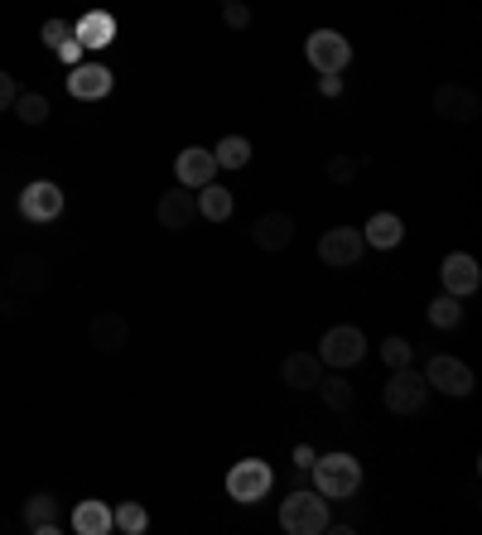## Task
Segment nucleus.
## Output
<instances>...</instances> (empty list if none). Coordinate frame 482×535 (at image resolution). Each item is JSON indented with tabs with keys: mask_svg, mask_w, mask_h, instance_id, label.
I'll return each mask as SVG.
<instances>
[{
	"mask_svg": "<svg viewBox=\"0 0 482 535\" xmlns=\"http://www.w3.org/2000/svg\"><path fill=\"white\" fill-rule=\"evenodd\" d=\"M280 526H285L290 535H323V531H333L328 497H323V492H304V487H295V492L280 502Z\"/></svg>",
	"mask_w": 482,
	"mask_h": 535,
	"instance_id": "nucleus-1",
	"label": "nucleus"
},
{
	"mask_svg": "<svg viewBox=\"0 0 482 535\" xmlns=\"http://www.w3.org/2000/svg\"><path fill=\"white\" fill-rule=\"evenodd\" d=\"M309 468H314V492H323L328 502H348L362 487V463L352 454H323Z\"/></svg>",
	"mask_w": 482,
	"mask_h": 535,
	"instance_id": "nucleus-2",
	"label": "nucleus"
},
{
	"mask_svg": "<svg viewBox=\"0 0 482 535\" xmlns=\"http://www.w3.org/2000/svg\"><path fill=\"white\" fill-rule=\"evenodd\" d=\"M367 357V333L362 328H352V323H338V328H328L319 343V362L323 367H333V372H348Z\"/></svg>",
	"mask_w": 482,
	"mask_h": 535,
	"instance_id": "nucleus-3",
	"label": "nucleus"
},
{
	"mask_svg": "<svg viewBox=\"0 0 482 535\" xmlns=\"http://www.w3.org/2000/svg\"><path fill=\"white\" fill-rule=\"evenodd\" d=\"M304 58H309V68L323 73V78H328V73L343 78V68L352 63V44L338 34V29H314V34L304 39Z\"/></svg>",
	"mask_w": 482,
	"mask_h": 535,
	"instance_id": "nucleus-4",
	"label": "nucleus"
},
{
	"mask_svg": "<svg viewBox=\"0 0 482 535\" xmlns=\"http://www.w3.org/2000/svg\"><path fill=\"white\" fill-rule=\"evenodd\" d=\"M381 396H386V410L415 415V410H425V401H429V381H425V372H415V367H391Z\"/></svg>",
	"mask_w": 482,
	"mask_h": 535,
	"instance_id": "nucleus-5",
	"label": "nucleus"
},
{
	"mask_svg": "<svg viewBox=\"0 0 482 535\" xmlns=\"http://www.w3.org/2000/svg\"><path fill=\"white\" fill-rule=\"evenodd\" d=\"M425 381H429V391H444V396H458V401L473 396V367L449 357V352H434V357H429Z\"/></svg>",
	"mask_w": 482,
	"mask_h": 535,
	"instance_id": "nucleus-6",
	"label": "nucleus"
},
{
	"mask_svg": "<svg viewBox=\"0 0 482 535\" xmlns=\"http://www.w3.org/2000/svg\"><path fill=\"white\" fill-rule=\"evenodd\" d=\"M266 492H270L266 458H241V463H232V473H227V497H232V502L251 507V502H261Z\"/></svg>",
	"mask_w": 482,
	"mask_h": 535,
	"instance_id": "nucleus-7",
	"label": "nucleus"
},
{
	"mask_svg": "<svg viewBox=\"0 0 482 535\" xmlns=\"http://www.w3.org/2000/svg\"><path fill=\"white\" fill-rule=\"evenodd\" d=\"M362 251H367V241H362V227H333V232H323L319 237V261L333 270H348L362 261Z\"/></svg>",
	"mask_w": 482,
	"mask_h": 535,
	"instance_id": "nucleus-8",
	"label": "nucleus"
},
{
	"mask_svg": "<svg viewBox=\"0 0 482 535\" xmlns=\"http://www.w3.org/2000/svg\"><path fill=\"white\" fill-rule=\"evenodd\" d=\"M439 280H444V295L468 299V295H478L482 270H478V261H473L468 251H449V256H444V266H439Z\"/></svg>",
	"mask_w": 482,
	"mask_h": 535,
	"instance_id": "nucleus-9",
	"label": "nucleus"
},
{
	"mask_svg": "<svg viewBox=\"0 0 482 535\" xmlns=\"http://www.w3.org/2000/svg\"><path fill=\"white\" fill-rule=\"evenodd\" d=\"M20 213H25L29 222H54V217L63 213V188L49 184V179H34V184L20 193Z\"/></svg>",
	"mask_w": 482,
	"mask_h": 535,
	"instance_id": "nucleus-10",
	"label": "nucleus"
},
{
	"mask_svg": "<svg viewBox=\"0 0 482 535\" xmlns=\"http://www.w3.org/2000/svg\"><path fill=\"white\" fill-rule=\"evenodd\" d=\"M174 174H179V184H184V188L213 184V179H217L213 150H203V145H184V150H179V160H174Z\"/></svg>",
	"mask_w": 482,
	"mask_h": 535,
	"instance_id": "nucleus-11",
	"label": "nucleus"
},
{
	"mask_svg": "<svg viewBox=\"0 0 482 535\" xmlns=\"http://www.w3.org/2000/svg\"><path fill=\"white\" fill-rule=\"evenodd\" d=\"M155 217H160V227H169V232H188V227H193V217H198V198H193L184 184L169 188V193H160Z\"/></svg>",
	"mask_w": 482,
	"mask_h": 535,
	"instance_id": "nucleus-12",
	"label": "nucleus"
},
{
	"mask_svg": "<svg viewBox=\"0 0 482 535\" xmlns=\"http://www.w3.org/2000/svg\"><path fill=\"white\" fill-rule=\"evenodd\" d=\"M295 217L290 213H261L256 217V227H251V241H256V246H261V251H270V256H275V251H285V246H290V241H295Z\"/></svg>",
	"mask_w": 482,
	"mask_h": 535,
	"instance_id": "nucleus-13",
	"label": "nucleus"
},
{
	"mask_svg": "<svg viewBox=\"0 0 482 535\" xmlns=\"http://www.w3.org/2000/svg\"><path fill=\"white\" fill-rule=\"evenodd\" d=\"M434 111L444 116V121H473L482 111L478 92H468V87H458V82H444L439 92H434Z\"/></svg>",
	"mask_w": 482,
	"mask_h": 535,
	"instance_id": "nucleus-14",
	"label": "nucleus"
},
{
	"mask_svg": "<svg viewBox=\"0 0 482 535\" xmlns=\"http://www.w3.org/2000/svg\"><path fill=\"white\" fill-rule=\"evenodd\" d=\"M87 338H92V348L97 352H121L126 343H131V323L121 319L116 309H102V314L92 319V328H87Z\"/></svg>",
	"mask_w": 482,
	"mask_h": 535,
	"instance_id": "nucleus-15",
	"label": "nucleus"
},
{
	"mask_svg": "<svg viewBox=\"0 0 482 535\" xmlns=\"http://www.w3.org/2000/svg\"><path fill=\"white\" fill-rule=\"evenodd\" d=\"M68 92H73L78 102H97V97L111 92V73L102 63H78V68L68 73Z\"/></svg>",
	"mask_w": 482,
	"mask_h": 535,
	"instance_id": "nucleus-16",
	"label": "nucleus"
},
{
	"mask_svg": "<svg viewBox=\"0 0 482 535\" xmlns=\"http://www.w3.org/2000/svg\"><path fill=\"white\" fill-rule=\"evenodd\" d=\"M280 376H285V386H295V391H314L319 376H323L319 352H290L285 367H280Z\"/></svg>",
	"mask_w": 482,
	"mask_h": 535,
	"instance_id": "nucleus-17",
	"label": "nucleus"
},
{
	"mask_svg": "<svg viewBox=\"0 0 482 535\" xmlns=\"http://www.w3.org/2000/svg\"><path fill=\"white\" fill-rule=\"evenodd\" d=\"M73 34H78L82 49H107L111 39H116V20H111L107 10H87L78 25H73Z\"/></svg>",
	"mask_w": 482,
	"mask_h": 535,
	"instance_id": "nucleus-18",
	"label": "nucleus"
},
{
	"mask_svg": "<svg viewBox=\"0 0 482 535\" xmlns=\"http://www.w3.org/2000/svg\"><path fill=\"white\" fill-rule=\"evenodd\" d=\"M405 237V222L396 213H372L367 217V227H362V241L376 246V251H391V246H401Z\"/></svg>",
	"mask_w": 482,
	"mask_h": 535,
	"instance_id": "nucleus-19",
	"label": "nucleus"
},
{
	"mask_svg": "<svg viewBox=\"0 0 482 535\" xmlns=\"http://www.w3.org/2000/svg\"><path fill=\"white\" fill-rule=\"evenodd\" d=\"M68 526H73L78 535H107L111 531V507H107V502H97V497H87V502H78V507H73Z\"/></svg>",
	"mask_w": 482,
	"mask_h": 535,
	"instance_id": "nucleus-20",
	"label": "nucleus"
},
{
	"mask_svg": "<svg viewBox=\"0 0 482 535\" xmlns=\"http://www.w3.org/2000/svg\"><path fill=\"white\" fill-rule=\"evenodd\" d=\"M25 526L34 535H58V502L49 492H34L25 502Z\"/></svg>",
	"mask_w": 482,
	"mask_h": 535,
	"instance_id": "nucleus-21",
	"label": "nucleus"
},
{
	"mask_svg": "<svg viewBox=\"0 0 482 535\" xmlns=\"http://www.w3.org/2000/svg\"><path fill=\"white\" fill-rule=\"evenodd\" d=\"M193 198H198V217H208V222H227L232 208H237L232 188H222V184H203Z\"/></svg>",
	"mask_w": 482,
	"mask_h": 535,
	"instance_id": "nucleus-22",
	"label": "nucleus"
},
{
	"mask_svg": "<svg viewBox=\"0 0 482 535\" xmlns=\"http://www.w3.org/2000/svg\"><path fill=\"white\" fill-rule=\"evenodd\" d=\"M314 391H319L323 405H328V410H338V415H343V410H352V401H357V391H352V381L343 372L319 376V386H314Z\"/></svg>",
	"mask_w": 482,
	"mask_h": 535,
	"instance_id": "nucleus-23",
	"label": "nucleus"
},
{
	"mask_svg": "<svg viewBox=\"0 0 482 535\" xmlns=\"http://www.w3.org/2000/svg\"><path fill=\"white\" fill-rule=\"evenodd\" d=\"M111 531L145 535V531H150V511L140 507V502H121V507H111Z\"/></svg>",
	"mask_w": 482,
	"mask_h": 535,
	"instance_id": "nucleus-24",
	"label": "nucleus"
},
{
	"mask_svg": "<svg viewBox=\"0 0 482 535\" xmlns=\"http://www.w3.org/2000/svg\"><path fill=\"white\" fill-rule=\"evenodd\" d=\"M213 160L222 164V169H246V164H251V140H246V135H222Z\"/></svg>",
	"mask_w": 482,
	"mask_h": 535,
	"instance_id": "nucleus-25",
	"label": "nucleus"
},
{
	"mask_svg": "<svg viewBox=\"0 0 482 535\" xmlns=\"http://www.w3.org/2000/svg\"><path fill=\"white\" fill-rule=\"evenodd\" d=\"M10 280H15L20 290H34V295H39V290L49 285V270H44V261H39V256H20V261H15V270H10Z\"/></svg>",
	"mask_w": 482,
	"mask_h": 535,
	"instance_id": "nucleus-26",
	"label": "nucleus"
},
{
	"mask_svg": "<svg viewBox=\"0 0 482 535\" xmlns=\"http://www.w3.org/2000/svg\"><path fill=\"white\" fill-rule=\"evenodd\" d=\"M15 116H20L25 126H44V121H49V97H44V92H20V97H15Z\"/></svg>",
	"mask_w": 482,
	"mask_h": 535,
	"instance_id": "nucleus-27",
	"label": "nucleus"
},
{
	"mask_svg": "<svg viewBox=\"0 0 482 535\" xmlns=\"http://www.w3.org/2000/svg\"><path fill=\"white\" fill-rule=\"evenodd\" d=\"M429 323H434V328H458V323H463V299L439 295L429 304Z\"/></svg>",
	"mask_w": 482,
	"mask_h": 535,
	"instance_id": "nucleus-28",
	"label": "nucleus"
},
{
	"mask_svg": "<svg viewBox=\"0 0 482 535\" xmlns=\"http://www.w3.org/2000/svg\"><path fill=\"white\" fill-rule=\"evenodd\" d=\"M381 357H386V367H410V362H415V348L405 343L401 333H391V338L381 343Z\"/></svg>",
	"mask_w": 482,
	"mask_h": 535,
	"instance_id": "nucleus-29",
	"label": "nucleus"
},
{
	"mask_svg": "<svg viewBox=\"0 0 482 535\" xmlns=\"http://www.w3.org/2000/svg\"><path fill=\"white\" fill-rule=\"evenodd\" d=\"M357 169H362V164L352 160V155H333V160L323 164V174H328L333 184H352V179H357Z\"/></svg>",
	"mask_w": 482,
	"mask_h": 535,
	"instance_id": "nucleus-30",
	"label": "nucleus"
},
{
	"mask_svg": "<svg viewBox=\"0 0 482 535\" xmlns=\"http://www.w3.org/2000/svg\"><path fill=\"white\" fill-rule=\"evenodd\" d=\"M222 20H227L232 29H246V25H251V5H241V0H227V5H222Z\"/></svg>",
	"mask_w": 482,
	"mask_h": 535,
	"instance_id": "nucleus-31",
	"label": "nucleus"
},
{
	"mask_svg": "<svg viewBox=\"0 0 482 535\" xmlns=\"http://www.w3.org/2000/svg\"><path fill=\"white\" fill-rule=\"evenodd\" d=\"M39 34H44V44H49V49H58L63 39H73V29H68V20H44V29H39Z\"/></svg>",
	"mask_w": 482,
	"mask_h": 535,
	"instance_id": "nucleus-32",
	"label": "nucleus"
},
{
	"mask_svg": "<svg viewBox=\"0 0 482 535\" xmlns=\"http://www.w3.org/2000/svg\"><path fill=\"white\" fill-rule=\"evenodd\" d=\"M54 54L63 58L68 68H78V63H82V44H78V34H73V39H63V44H58V49H54Z\"/></svg>",
	"mask_w": 482,
	"mask_h": 535,
	"instance_id": "nucleus-33",
	"label": "nucleus"
},
{
	"mask_svg": "<svg viewBox=\"0 0 482 535\" xmlns=\"http://www.w3.org/2000/svg\"><path fill=\"white\" fill-rule=\"evenodd\" d=\"M15 97H20V87H15V78L0 68V111H10L15 107Z\"/></svg>",
	"mask_w": 482,
	"mask_h": 535,
	"instance_id": "nucleus-34",
	"label": "nucleus"
},
{
	"mask_svg": "<svg viewBox=\"0 0 482 535\" xmlns=\"http://www.w3.org/2000/svg\"><path fill=\"white\" fill-rule=\"evenodd\" d=\"M319 92L323 97H338V92H343V78H338V73H328V78L319 82Z\"/></svg>",
	"mask_w": 482,
	"mask_h": 535,
	"instance_id": "nucleus-35",
	"label": "nucleus"
},
{
	"mask_svg": "<svg viewBox=\"0 0 482 535\" xmlns=\"http://www.w3.org/2000/svg\"><path fill=\"white\" fill-rule=\"evenodd\" d=\"M314 449H309V444H295V468H309V463H314Z\"/></svg>",
	"mask_w": 482,
	"mask_h": 535,
	"instance_id": "nucleus-36",
	"label": "nucleus"
},
{
	"mask_svg": "<svg viewBox=\"0 0 482 535\" xmlns=\"http://www.w3.org/2000/svg\"><path fill=\"white\" fill-rule=\"evenodd\" d=\"M217 5H227V0H217Z\"/></svg>",
	"mask_w": 482,
	"mask_h": 535,
	"instance_id": "nucleus-37",
	"label": "nucleus"
}]
</instances>
